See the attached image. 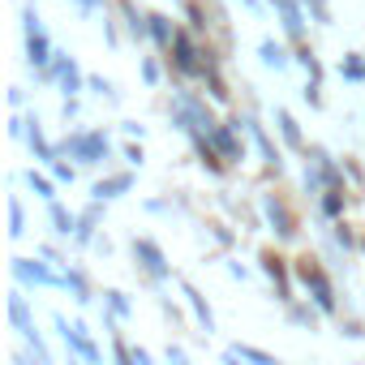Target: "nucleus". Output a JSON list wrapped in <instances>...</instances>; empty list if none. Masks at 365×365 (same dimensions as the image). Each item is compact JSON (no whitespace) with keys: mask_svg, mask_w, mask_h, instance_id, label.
I'll return each instance as SVG.
<instances>
[{"mask_svg":"<svg viewBox=\"0 0 365 365\" xmlns=\"http://www.w3.org/2000/svg\"><path fill=\"white\" fill-rule=\"evenodd\" d=\"M22 35H26V61H31L35 69H48L52 56H56V48H52V39H48V31H43V22H39V9H35V5L22 9Z\"/></svg>","mask_w":365,"mask_h":365,"instance_id":"f257e3e1","label":"nucleus"},{"mask_svg":"<svg viewBox=\"0 0 365 365\" xmlns=\"http://www.w3.org/2000/svg\"><path fill=\"white\" fill-rule=\"evenodd\" d=\"M61 150H69L78 163H86V168H95V163H103L108 155H112V146H108V138L103 133H86V129H78V133H69V142L61 146Z\"/></svg>","mask_w":365,"mask_h":365,"instance_id":"f03ea898","label":"nucleus"},{"mask_svg":"<svg viewBox=\"0 0 365 365\" xmlns=\"http://www.w3.org/2000/svg\"><path fill=\"white\" fill-rule=\"evenodd\" d=\"M297 279L305 284V292L314 297V305H318L322 314H335V288H331V279L322 275V267L301 262V267H297Z\"/></svg>","mask_w":365,"mask_h":365,"instance_id":"7ed1b4c3","label":"nucleus"},{"mask_svg":"<svg viewBox=\"0 0 365 365\" xmlns=\"http://www.w3.org/2000/svg\"><path fill=\"white\" fill-rule=\"evenodd\" d=\"M172 65L180 73H190V78H198L207 69V61H202V52H198V43H194L190 31H176V39H172Z\"/></svg>","mask_w":365,"mask_h":365,"instance_id":"20e7f679","label":"nucleus"},{"mask_svg":"<svg viewBox=\"0 0 365 365\" xmlns=\"http://www.w3.org/2000/svg\"><path fill=\"white\" fill-rule=\"evenodd\" d=\"M14 279L18 284H39V288H65V271L56 275L35 258H14Z\"/></svg>","mask_w":365,"mask_h":365,"instance_id":"39448f33","label":"nucleus"},{"mask_svg":"<svg viewBox=\"0 0 365 365\" xmlns=\"http://www.w3.org/2000/svg\"><path fill=\"white\" fill-rule=\"evenodd\" d=\"M56 331H61V339L69 344V352H78L82 361H91V365H99L103 356H99V348L91 344V335H86V327L82 322H65V318H56Z\"/></svg>","mask_w":365,"mask_h":365,"instance_id":"423d86ee","label":"nucleus"},{"mask_svg":"<svg viewBox=\"0 0 365 365\" xmlns=\"http://www.w3.org/2000/svg\"><path fill=\"white\" fill-rule=\"evenodd\" d=\"M133 258L142 262V271H146L150 279H168V275H172V267H168L163 250H159L155 241H146V237H133Z\"/></svg>","mask_w":365,"mask_h":365,"instance_id":"0eeeda50","label":"nucleus"},{"mask_svg":"<svg viewBox=\"0 0 365 365\" xmlns=\"http://www.w3.org/2000/svg\"><path fill=\"white\" fill-rule=\"evenodd\" d=\"M237 125H241V129H245V133L254 138V146L262 150V163H267V168H271V172L279 176V172H284V155H279V146H275V142L267 138V129H262V125H258L254 116H245V120H237Z\"/></svg>","mask_w":365,"mask_h":365,"instance_id":"6e6552de","label":"nucleus"},{"mask_svg":"<svg viewBox=\"0 0 365 365\" xmlns=\"http://www.w3.org/2000/svg\"><path fill=\"white\" fill-rule=\"evenodd\" d=\"M237 129H241V125L232 120V125H211V133H207L211 146L224 155V163H241V159H245V146L237 142Z\"/></svg>","mask_w":365,"mask_h":365,"instance_id":"1a4fd4ad","label":"nucleus"},{"mask_svg":"<svg viewBox=\"0 0 365 365\" xmlns=\"http://www.w3.org/2000/svg\"><path fill=\"white\" fill-rule=\"evenodd\" d=\"M262 215H267V224H271V232L279 237V241H292L297 237V224H292V215H288V207L279 202V198H262Z\"/></svg>","mask_w":365,"mask_h":365,"instance_id":"9d476101","label":"nucleus"},{"mask_svg":"<svg viewBox=\"0 0 365 365\" xmlns=\"http://www.w3.org/2000/svg\"><path fill=\"white\" fill-rule=\"evenodd\" d=\"M271 5L279 9V22H284L288 39L301 43V35H305V14H301V5H297V0H271Z\"/></svg>","mask_w":365,"mask_h":365,"instance_id":"9b49d317","label":"nucleus"},{"mask_svg":"<svg viewBox=\"0 0 365 365\" xmlns=\"http://www.w3.org/2000/svg\"><path fill=\"white\" fill-rule=\"evenodd\" d=\"M129 185H133V176H129V172H120V176H112V180H95L91 198H95V202H112V198H120Z\"/></svg>","mask_w":365,"mask_h":365,"instance_id":"f8f14e48","label":"nucleus"},{"mask_svg":"<svg viewBox=\"0 0 365 365\" xmlns=\"http://www.w3.org/2000/svg\"><path fill=\"white\" fill-rule=\"evenodd\" d=\"M180 288H185V301H190V309H194V318H198V327L211 335L215 331V314H211V305L202 301V292L194 288V284H180Z\"/></svg>","mask_w":365,"mask_h":365,"instance_id":"ddd939ff","label":"nucleus"},{"mask_svg":"<svg viewBox=\"0 0 365 365\" xmlns=\"http://www.w3.org/2000/svg\"><path fill=\"white\" fill-rule=\"evenodd\" d=\"M309 155H314V163H318V172H322V180H327V190H344V172L335 168V159H331L322 146H309Z\"/></svg>","mask_w":365,"mask_h":365,"instance_id":"4468645a","label":"nucleus"},{"mask_svg":"<svg viewBox=\"0 0 365 365\" xmlns=\"http://www.w3.org/2000/svg\"><path fill=\"white\" fill-rule=\"evenodd\" d=\"M26 142H31V150H35V159H43V163H52L61 150L43 138V129H39V116H31V129H26Z\"/></svg>","mask_w":365,"mask_h":365,"instance_id":"2eb2a0df","label":"nucleus"},{"mask_svg":"<svg viewBox=\"0 0 365 365\" xmlns=\"http://www.w3.org/2000/svg\"><path fill=\"white\" fill-rule=\"evenodd\" d=\"M224 361H250V365H279L271 352H262V348H254V344H232L228 352H224Z\"/></svg>","mask_w":365,"mask_h":365,"instance_id":"dca6fc26","label":"nucleus"},{"mask_svg":"<svg viewBox=\"0 0 365 365\" xmlns=\"http://www.w3.org/2000/svg\"><path fill=\"white\" fill-rule=\"evenodd\" d=\"M120 14H125V26H129V35L142 43V39H150V14H138L129 0H120Z\"/></svg>","mask_w":365,"mask_h":365,"instance_id":"f3484780","label":"nucleus"},{"mask_svg":"<svg viewBox=\"0 0 365 365\" xmlns=\"http://www.w3.org/2000/svg\"><path fill=\"white\" fill-rule=\"evenodd\" d=\"M150 39H155V48H163V52H172V39H176V26H172V18H168V14H150Z\"/></svg>","mask_w":365,"mask_h":365,"instance_id":"a211bd4d","label":"nucleus"},{"mask_svg":"<svg viewBox=\"0 0 365 365\" xmlns=\"http://www.w3.org/2000/svg\"><path fill=\"white\" fill-rule=\"evenodd\" d=\"M275 125H279V133H284V142H288L292 150H305V138H301V125L292 120V112H288V108H275Z\"/></svg>","mask_w":365,"mask_h":365,"instance_id":"6ab92c4d","label":"nucleus"},{"mask_svg":"<svg viewBox=\"0 0 365 365\" xmlns=\"http://www.w3.org/2000/svg\"><path fill=\"white\" fill-rule=\"evenodd\" d=\"M9 322L18 327V335H22V331H35V318H31V305H26V297H22V292H14V297H9Z\"/></svg>","mask_w":365,"mask_h":365,"instance_id":"aec40b11","label":"nucleus"},{"mask_svg":"<svg viewBox=\"0 0 365 365\" xmlns=\"http://www.w3.org/2000/svg\"><path fill=\"white\" fill-rule=\"evenodd\" d=\"M258 56H262V65H267V69H275V73H279V69H288V52H284L275 39H262V43H258Z\"/></svg>","mask_w":365,"mask_h":365,"instance_id":"412c9836","label":"nucleus"},{"mask_svg":"<svg viewBox=\"0 0 365 365\" xmlns=\"http://www.w3.org/2000/svg\"><path fill=\"white\" fill-rule=\"evenodd\" d=\"M48 215H52V228H56V237H73V232H78V215H69L61 202H48Z\"/></svg>","mask_w":365,"mask_h":365,"instance_id":"4be33fe9","label":"nucleus"},{"mask_svg":"<svg viewBox=\"0 0 365 365\" xmlns=\"http://www.w3.org/2000/svg\"><path fill=\"white\" fill-rule=\"evenodd\" d=\"M95 228H99V202H95L91 211L78 215V232H73V241H78V245H91V241H95Z\"/></svg>","mask_w":365,"mask_h":365,"instance_id":"5701e85b","label":"nucleus"},{"mask_svg":"<svg viewBox=\"0 0 365 365\" xmlns=\"http://www.w3.org/2000/svg\"><path fill=\"white\" fill-rule=\"evenodd\" d=\"M262 271L275 279V288H279V301H292V288H288V271H284V262L267 254V258H262Z\"/></svg>","mask_w":365,"mask_h":365,"instance_id":"b1692460","label":"nucleus"},{"mask_svg":"<svg viewBox=\"0 0 365 365\" xmlns=\"http://www.w3.org/2000/svg\"><path fill=\"white\" fill-rule=\"evenodd\" d=\"M26 185L43 198V202H56V185H52V180L48 176H39V172H26Z\"/></svg>","mask_w":365,"mask_h":365,"instance_id":"393cba45","label":"nucleus"},{"mask_svg":"<svg viewBox=\"0 0 365 365\" xmlns=\"http://www.w3.org/2000/svg\"><path fill=\"white\" fill-rule=\"evenodd\" d=\"M9 237H14V241L26 237V215H22V202H18V198H9Z\"/></svg>","mask_w":365,"mask_h":365,"instance_id":"a878e982","label":"nucleus"},{"mask_svg":"<svg viewBox=\"0 0 365 365\" xmlns=\"http://www.w3.org/2000/svg\"><path fill=\"white\" fill-rule=\"evenodd\" d=\"M322 211L331 220H344V190H322Z\"/></svg>","mask_w":365,"mask_h":365,"instance_id":"bb28decb","label":"nucleus"},{"mask_svg":"<svg viewBox=\"0 0 365 365\" xmlns=\"http://www.w3.org/2000/svg\"><path fill=\"white\" fill-rule=\"evenodd\" d=\"M297 65H301V69H305L314 82H322V65H318V56H314L309 48H297Z\"/></svg>","mask_w":365,"mask_h":365,"instance_id":"cd10ccee","label":"nucleus"},{"mask_svg":"<svg viewBox=\"0 0 365 365\" xmlns=\"http://www.w3.org/2000/svg\"><path fill=\"white\" fill-rule=\"evenodd\" d=\"M318 314H322V309H318ZM318 314L305 309V305H292V301H288V318H292L297 327H309V331H314V327H318Z\"/></svg>","mask_w":365,"mask_h":365,"instance_id":"c85d7f7f","label":"nucleus"},{"mask_svg":"<svg viewBox=\"0 0 365 365\" xmlns=\"http://www.w3.org/2000/svg\"><path fill=\"white\" fill-rule=\"evenodd\" d=\"M103 301H108V314H112V318H129V301H125V292L112 288V292H103Z\"/></svg>","mask_w":365,"mask_h":365,"instance_id":"c756f323","label":"nucleus"},{"mask_svg":"<svg viewBox=\"0 0 365 365\" xmlns=\"http://www.w3.org/2000/svg\"><path fill=\"white\" fill-rule=\"evenodd\" d=\"M339 73H344L348 82H365V61H361V56H344Z\"/></svg>","mask_w":365,"mask_h":365,"instance_id":"7c9ffc66","label":"nucleus"},{"mask_svg":"<svg viewBox=\"0 0 365 365\" xmlns=\"http://www.w3.org/2000/svg\"><path fill=\"white\" fill-rule=\"evenodd\" d=\"M48 168H52V176L61 180V185H73V176H78V168H73V163H65V159H52Z\"/></svg>","mask_w":365,"mask_h":365,"instance_id":"2f4dec72","label":"nucleus"},{"mask_svg":"<svg viewBox=\"0 0 365 365\" xmlns=\"http://www.w3.org/2000/svg\"><path fill=\"white\" fill-rule=\"evenodd\" d=\"M86 86H91L95 95H103L108 103H116V91H112V82H108V78H86Z\"/></svg>","mask_w":365,"mask_h":365,"instance_id":"473e14b6","label":"nucleus"},{"mask_svg":"<svg viewBox=\"0 0 365 365\" xmlns=\"http://www.w3.org/2000/svg\"><path fill=\"white\" fill-rule=\"evenodd\" d=\"M309 5V14H314V22L318 26H331V9H327V0H305Z\"/></svg>","mask_w":365,"mask_h":365,"instance_id":"72a5a7b5","label":"nucleus"},{"mask_svg":"<svg viewBox=\"0 0 365 365\" xmlns=\"http://www.w3.org/2000/svg\"><path fill=\"white\" fill-rule=\"evenodd\" d=\"M301 95H305V103H309V108H322V86H318L314 78L305 82V91H301Z\"/></svg>","mask_w":365,"mask_h":365,"instance_id":"f704fd0d","label":"nucleus"},{"mask_svg":"<svg viewBox=\"0 0 365 365\" xmlns=\"http://www.w3.org/2000/svg\"><path fill=\"white\" fill-rule=\"evenodd\" d=\"M185 18H190V26H194V31H207V22H202V9H198V5H185Z\"/></svg>","mask_w":365,"mask_h":365,"instance_id":"c9c22d12","label":"nucleus"},{"mask_svg":"<svg viewBox=\"0 0 365 365\" xmlns=\"http://www.w3.org/2000/svg\"><path fill=\"white\" fill-rule=\"evenodd\" d=\"M120 155H125V163H129V168H142V146H133V142H129Z\"/></svg>","mask_w":365,"mask_h":365,"instance_id":"e433bc0d","label":"nucleus"},{"mask_svg":"<svg viewBox=\"0 0 365 365\" xmlns=\"http://www.w3.org/2000/svg\"><path fill=\"white\" fill-rule=\"evenodd\" d=\"M335 241H339L344 250H356V241H352V232H348V224H339V228H335Z\"/></svg>","mask_w":365,"mask_h":365,"instance_id":"4c0bfd02","label":"nucleus"},{"mask_svg":"<svg viewBox=\"0 0 365 365\" xmlns=\"http://www.w3.org/2000/svg\"><path fill=\"white\" fill-rule=\"evenodd\" d=\"M142 78H146L150 86H159V65H155V61H146V65H142Z\"/></svg>","mask_w":365,"mask_h":365,"instance_id":"58836bf2","label":"nucleus"},{"mask_svg":"<svg viewBox=\"0 0 365 365\" xmlns=\"http://www.w3.org/2000/svg\"><path fill=\"white\" fill-rule=\"evenodd\" d=\"M344 335H348V339H365V331H361V322H352V318L344 322Z\"/></svg>","mask_w":365,"mask_h":365,"instance_id":"ea45409f","label":"nucleus"},{"mask_svg":"<svg viewBox=\"0 0 365 365\" xmlns=\"http://www.w3.org/2000/svg\"><path fill=\"white\" fill-rule=\"evenodd\" d=\"M22 103H26V91H22V86H14V91H9V108H22Z\"/></svg>","mask_w":365,"mask_h":365,"instance_id":"a19ab883","label":"nucleus"},{"mask_svg":"<svg viewBox=\"0 0 365 365\" xmlns=\"http://www.w3.org/2000/svg\"><path fill=\"white\" fill-rule=\"evenodd\" d=\"M168 361L172 365H185V348H168Z\"/></svg>","mask_w":365,"mask_h":365,"instance_id":"79ce46f5","label":"nucleus"},{"mask_svg":"<svg viewBox=\"0 0 365 365\" xmlns=\"http://www.w3.org/2000/svg\"><path fill=\"white\" fill-rule=\"evenodd\" d=\"M133 365H150V352L146 348H133Z\"/></svg>","mask_w":365,"mask_h":365,"instance_id":"37998d69","label":"nucleus"},{"mask_svg":"<svg viewBox=\"0 0 365 365\" xmlns=\"http://www.w3.org/2000/svg\"><path fill=\"white\" fill-rule=\"evenodd\" d=\"M82 9H86V14H95V9H103V0H82Z\"/></svg>","mask_w":365,"mask_h":365,"instance_id":"c03bdc74","label":"nucleus"},{"mask_svg":"<svg viewBox=\"0 0 365 365\" xmlns=\"http://www.w3.org/2000/svg\"><path fill=\"white\" fill-rule=\"evenodd\" d=\"M73 5H82V0H73Z\"/></svg>","mask_w":365,"mask_h":365,"instance_id":"a18cd8bd","label":"nucleus"}]
</instances>
